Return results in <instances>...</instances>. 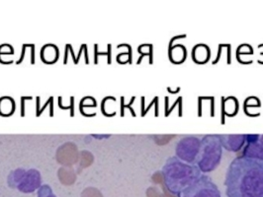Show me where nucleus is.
I'll list each match as a JSON object with an SVG mask.
<instances>
[{
  "mask_svg": "<svg viewBox=\"0 0 263 197\" xmlns=\"http://www.w3.org/2000/svg\"><path fill=\"white\" fill-rule=\"evenodd\" d=\"M228 197H263V169L246 158H236L226 173Z\"/></svg>",
  "mask_w": 263,
  "mask_h": 197,
  "instance_id": "obj_1",
  "label": "nucleus"
},
{
  "mask_svg": "<svg viewBox=\"0 0 263 197\" xmlns=\"http://www.w3.org/2000/svg\"><path fill=\"white\" fill-rule=\"evenodd\" d=\"M161 172L166 188L177 196L203 174L195 165L187 164L176 156L166 160Z\"/></svg>",
  "mask_w": 263,
  "mask_h": 197,
  "instance_id": "obj_2",
  "label": "nucleus"
},
{
  "mask_svg": "<svg viewBox=\"0 0 263 197\" xmlns=\"http://www.w3.org/2000/svg\"><path fill=\"white\" fill-rule=\"evenodd\" d=\"M223 156V147L219 135L209 134L201 139L200 151L195 166L202 173L210 172L218 168Z\"/></svg>",
  "mask_w": 263,
  "mask_h": 197,
  "instance_id": "obj_3",
  "label": "nucleus"
},
{
  "mask_svg": "<svg viewBox=\"0 0 263 197\" xmlns=\"http://www.w3.org/2000/svg\"><path fill=\"white\" fill-rule=\"evenodd\" d=\"M178 197H221V191L210 177L202 174L196 182L186 187Z\"/></svg>",
  "mask_w": 263,
  "mask_h": 197,
  "instance_id": "obj_4",
  "label": "nucleus"
},
{
  "mask_svg": "<svg viewBox=\"0 0 263 197\" xmlns=\"http://www.w3.org/2000/svg\"><path fill=\"white\" fill-rule=\"evenodd\" d=\"M200 146L201 139L196 136L183 137L176 143V157L187 164L194 165L200 151Z\"/></svg>",
  "mask_w": 263,
  "mask_h": 197,
  "instance_id": "obj_5",
  "label": "nucleus"
},
{
  "mask_svg": "<svg viewBox=\"0 0 263 197\" xmlns=\"http://www.w3.org/2000/svg\"><path fill=\"white\" fill-rule=\"evenodd\" d=\"M42 186L41 173L35 169L25 171L16 188L23 193H32Z\"/></svg>",
  "mask_w": 263,
  "mask_h": 197,
  "instance_id": "obj_6",
  "label": "nucleus"
},
{
  "mask_svg": "<svg viewBox=\"0 0 263 197\" xmlns=\"http://www.w3.org/2000/svg\"><path fill=\"white\" fill-rule=\"evenodd\" d=\"M240 156L255 163L263 169V147L259 143V140L245 145L241 149Z\"/></svg>",
  "mask_w": 263,
  "mask_h": 197,
  "instance_id": "obj_7",
  "label": "nucleus"
},
{
  "mask_svg": "<svg viewBox=\"0 0 263 197\" xmlns=\"http://www.w3.org/2000/svg\"><path fill=\"white\" fill-rule=\"evenodd\" d=\"M222 147L230 152H238L246 144V135L243 134H222L219 135Z\"/></svg>",
  "mask_w": 263,
  "mask_h": 197,
  "instance_id": "obj_8",
  "label": "nucleus"
},
{
  "mask_svg": "<svg viewBox=\"0 0 263 197\" xmlns=\"http://www.w3.org/2000/svg\"><path fill=\"white\" fill-rule=\"evenodd\" d=\"M25 171H26V170H24V169H17V170L12 171V172L9 174V177H8V181H7L8 184H9L11 187L16 188V186L18 185L19 182L21 181V179H22V177H23Z\"/></svg>",
  "mask_w": 263,
  "mask_h": 197,
  "instance_id": "obj_9",
  "label": "nucleus"
},
{
  "mask_svg": "<svg viewBox=\"0 0 263 197\" xmlns=\"http://www.w3.org/2000/svg\"><path fill=\"white\" fill-rule=\"evenodd\" d=\"M14 104L10 98H3L0 101V113L3 116H8L13 112Z\"/></svg>",
  "mask_w": 263,
  "mask_h": 197,
  "instance_id": "obj_10",
  "label": "nucleus"
},
{
  "mask_svg": "<svg viewBox=\"0 0 263 197\" xmlns=\"http://www.w3.org/2000/svg\"><path fill=\"white\" fill-rule=\"evenodd\" d=\"M38 197H57L50 185L44 184L38 189Z\"/></svg>",
  "mask_w": 263,
  "mask_h": 197,
  "instance_id": "obj_11",
  "label": "nucleus"
},
{
  "mask_svg": "<svg viewBox=\"0 0 263 197\" xmlns=\"http://www.w3.org/2000/svg\"><path fill=\"white\" fill-rule=\"evenodd\" d=\"M259 143L262 145L263 147V135H260V137H259Z\"/></svg>",
  "mask_w": 263,
  "mask_h": 197,
  "instance_id": "obj_12",
  "label": "nucleus"
}]
</instances>
